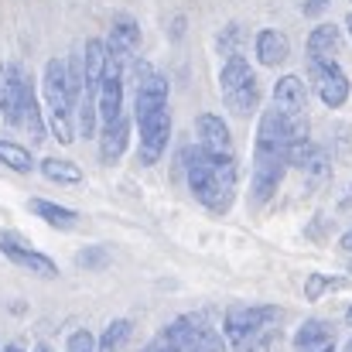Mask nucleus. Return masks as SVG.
I'll return each mask as SVG.
<instances>
[{
    "mask_svg": "<svg viewBox=\"0 0 352 352\" xmlns=\"http://www.w3.org/2000/svg\"><path fill=\"white\" fill-rule=\"evenodd\" d=\"M76 260H79V267H86V270H103V267L110 263V253H107L103 246H86Z\"/></svg>",
    "mask_w": 352,
    "mask_h": 352,
    "instance_id": "b1692460",
    "label": "nucleus"
},
{
    "mask_svg": "<svg viewBox=\"0 0 352 352\" xmlns=\"http://www.w3.org/2000/svg\"><path fill=\"white\" fill-rule=\"evenodd\" d=\"M216 45H219L223 62H226V58H233V55H243V24H226Z\"/></svg>",
    "mask_w": 352,
    "mask_h": 352,
    "instance_id": "5701e85b",
    "label": "nucleus"
},
{
    "mask_svg": "<svg viewBox=\"0 0 352 352\" xmlns=\"http://www.w3.org/2000/svg\"><path fill=\"white\" fill-rule=\"evenodd\" d=\"M31 352H52V349H48V346H34Z\"/></svg>",
    "mask_w": 352,
    "mask_h": 352,
    "instance_id": "2f4dec72",
    "label": "nucleus"
},
{
    "mask_svg": "<svg viewBox=\"0 0 352 352\" xmlns=\"http://www.w3.org/2000/svg\"><path fill=\"white\" fill-rule=\"evenodd\" d=\"M38 171L55 185H79L82 182V168L69 157H45V161H38Z\"/></svg>",
    "mask_w": 352,
    "mask_h": 352,
    "instance_id": "6ab92c4d",
    "label": "nucleus"
},
{
    "mask_svg": "<svg viewBox=\"0 0 352 352\" xmlns=\"http://www.w3.org/2000/svg\"><path fill=\"white\" fill-rule=\"evenodd\" d=\"M308 76H311V89L315 96L329 107V110H339L346 107L352 96V82L349 72L332 58V62H308Z\"/></svg>",
    "mask_w": 352,
    "mask_h": 352,
    "instance_id": "423d86ee",
    "label": "nucleus"
},
{
    "mask_svg": "<svg viewBox=\"0 0 352 352\" xmlns=\"http://www.w3.org/2000/svg\"><path fill=\"white\" fill-rule=\"evenodd\" d=\"M349 270H352V263H349Z\"/></svg>",
    "mask_w": 352,
    "mask_h": 352,
    "instance_id": "c9c22d12",
    "label": "nucleus"
},
{
    "mask_svg": "<svg viewBox=\"0 0 352 352\" xmlns=\"http://www.w3.org/2000/svg\"><path fill=\"white\" fill-rule=\"evenodd\" d=\"M130 147V117H120L110 126H100V157L103 164H117Z\"/></svg>",
    "mask_w": 352,
    "mask_h": 352,
    "instance_id": "dca6fc26",
    "label": "nucleus"
},
{
    "mask_svg": "<svg viewBox=\"0 0 352 352\" xmlns=\"http://www.w3.org/2000/svg\"><path fill=\"white\" fill-rule=\"evenodd\" d=\"M329 7H332V0H305V3H301V14H305V17H318V14H325Z\"/></svg>",
    "mask_w": 352,
    "mask_h": 352,
    "instance_id": "bb28decb",
    "label": "nucleus"
},
{
    "mask_svg": "<svg viewBox=\"0 0 352 352\" xmlns=\"http://www.w3.org/2000/svg\"><path fill=\"white\" fill-rule=\"evenodd\" d=\"M41 96H45V120L48 133L58 144L76 140V100L69 89V65L65 58H48L41 72Z\"/></svg>",
    "mask_w": 352,
    "mask_h": 352,
    "instance_id": "f03ea898",
    "label": "nucleus"
},
{
    "mask_svg": "<svg viewBox=\"0 0 352 352\" xmlns=\"http://www.w3.org/2000/svg\"><path fill=\"white\" fill-rule=\"evenodd\" d=\"M223 349H226L223 332H219V329H206V332L199 336V342H195L188 352H223Z\"/></svg>",
    "mask_w": 352,
    "mask_h": 352,
    "instance_id": "393cba45",
    "label": "nucleus"
},
{
    "mask_svg": "<svg viewBox=\"0 0 352 352\" xmlns=\"http://www.w3.org/2000/svg\"><path fill=\"white\" fill-rule=\"evenodd\" d=\"M34 93L28 72L17 62H3L0 65V117L7 126H21L24 123V107L28 96Z\"/></svg>",
    "mask_w": 352,
    "mask_h": 352,
    "instance_id": "39448f33",
    "label": "nucleus"
},
{
    "mask_svg": "<svg viewBox=\"0 0 352 352\" xmlns=\"http://www.w3.org/2000/svg\"><path fill=\"white\" fill-rule=\"evenodd\" d=\"M277 318H280L277 305H230L223 315V339L226 346L243 349L263 332H270Z\"/></svg>",
    "mask_w": 352,
    "mask_h": 352,
    "instance_id": "20e7f679",
    "label": "nucleus"
},
{
    "mask_svg": "<svg viewBox=\"0 0 352 352\" xmlns=\"http://www.w3.org/2000/svg\"><path fill=\"white\" fill-rule=\"evenodd\" d=\"M144 352H175V349H171V346H168V342H164L161 336H154V339H151V342L144 346Z\"/></svg>",
    "mask_w": 352,
    "mask_h": 352,
    "instance_id": "cd10ccee",
    "label": "nucleus"
},
{
    "mask_svg": "<svg viewBox=\"0 0 352 352\" xmlns=\"http://www.w3.org/2000/svg\"><path fill=\"white\" fill-rule=\"evenodd\" d=\"M28 209L48 223L52 230H76L79 226V212L69 209V206H58V202H48V199H28Z\"/></svg>",
    "mask_w": 352,
    "mask_h": 352,
    "instance_id": "f3484780",
    "label": "nucleus"
},
{
    "mask_svg": "<svg viewBox=\"0 0 352 352\" xmlns=\"http://www.w3.org/2000/svg\"><path fill=\"white\" fill-rule=\"evenodd\" d=\"M130 336H133V322L130 318H113L103 329V336L96 339V352H123V346L130 342Z\"/></svg>",
    "mask_w": 352,
    "mask_h": 352,
    "instance_id": "412c9836",
    "label": "nucleus"
},
{
    "mask_svg": "<svg viewBox=\"0 0 352 352\" xmlns=\"http://www.w3.org/2000/svg\"><path fill=\"white\" fill-rule=\"evenodd\" d=\"M0 352H24V349H21V346H3Z\"/></svg>",
    "mask_w": 352,
    "mask_h": 352,
    "instance_id": "7c9ffc66",
    "label": "nucleus"
},
{
    "mask_svg": "<svg viewBox=\"0 0 352 352\" xmlns=\"http://www.w3.org/2000/svg\"><path fill=\"white\" fill-rule=\"evenodd\" d=\"M133 72H137V82H133V120L157 113V110H168V79L157 69H151L147 62H133Z\"/></svg>",
    "mask_w": 352,
    "mask_h": 352,
    "instance_id": "1a4fd4ad",
    "label": "nucleus"
},
{
    "mask_svg": "<svg viewBox=\"0 0 352 352\" xmlns=\"http://www.w3.org/2000/svg\"><path fill=\"white\" fill-rule=\"evenodd\" d=\"M342 352H352V339H349V342H346V346H342Z\"/></svg>",
    "mask_w": 352,
    "mask_h": 352,
    "instance_id": "f704fd0d",
    "label": "nucleus"
},
{
    "mask_svg": "<svg viewBox=\"0 0 352 352\" xmlns=\"http://www.w3.org/2000/svg\"><path fill=\"white\" fill-rule=\"evenodd\" d=\"M219 93L226 110L236 117H253L260 110V82L246 55H233L219 69Z\"/></svg>",
    "mask_w": 352,
    "mask_h": 352,
    "instance_id": "7ed1b4c3",
    "label": "nucleus"
},
{
    "mask_svg": "<svg viewBox=\"0 0 352 352\" xmlns=\"http://www.w3.org/2000/svg\"><path fill=\"white\" fill-rule=\"evenodd\" d=\"M0 164L10 168L14 175H31V171H38L34 154H31L24 144H17V140H3V137H0Z\"/></svg>",
    "mask_w": 352,
    "mask_h": 352,
    "instance_id": "a211bd4d",
    "label": "nucleus"
},
{
    "mask_svg": "<svg viewBox=\"0 0 352 352\" xmlns=\"http://www.w3.org/2000/svg\"><path fill=\"white\" fill-rule=\"evenodd\" d=\"M65 352H96V336H93L89 329L72 332V336H69V342H65Z\"/></svg>",
    "mask_w": 352,
    "mask_h": 352,
    "instance_id": "a878e982",
    "label": "nucleus"
},
{
    "mask_svg": "<svg viewBox=\"0 0 352 352\" xmlns=\"http://www.w3.org/2000/svg\"><path fill=\"white\" fill-rule=\"evenodd\" d=\"M339 45H342V28L332 21H322L318 28L308 31L305 55H308V62H332L339 55Z\"/></svg>",
    "mask_w": 352,
    "mask_h": 352,
    "instance_id": "4468645a",
    "label": "nucleus"
},
{
    "mask_svg": "<svg viewBox=\"0 0 352 352\" xmlns=\"http://www.w3.org/2000/svg\"><path fill=\"white\" fill-rule=\"evenodd\" d=\"M206 329H212L209 318H206L202 311H188V315L171 318V322L161 329V339H164L175 352H188L195 342H199V336H202Z\"/></svg>",
    "mask_w": 352,
    "mask_h": 352,
    "instance_id": "f8f14e48",
    "label": "nucleus"
},
{
    "mask_svg": "<svg viewBox=\"0 0 352 352\" xmlns=\"http://www.w3.org/2000/svg\"><path fill=\"white\" fill-rule=\"evenodd\" d=\"M133 123H137V161L151 168L164 157V151L171 144V110L147 113Z\"/></svg>",
    "mask_w": 352,
    "mask_h": 352,
    "instance_id": "0eeeda50",
    "label": "nucleus"
},
{
    "mask_svg": "<svg viewBox=\"0 0 352 352\" xmlns=\"http://www.w3.org/2000/svg\"><path fill=\"white\" fill-rule=\"evenodd\" d=\"M195 144L212 157H236L233 133L219 113H199L195 117Z\"/></svg>",
    "mask_w": 352,
    "mask_h": 352,
    "instance_id": "9b49d317",
    "label": "nucleus"
},
{
    "mask_svg": "<svg viewBox=\"0 0 352 352\" xmlns=\"http://www.w3.org/2000/svg\"><path fill=\"white\" fill-rule=\"evenodd\" d=\"M352 280L349 277H339V274H308L305 277V298L308 301H322L336 291H346Z\"/></svg>",
    "mask_w": 352,
    "mask_h": 352,
    "instance_id": "aec40b11",
    "label": "nucleus"
},
{
    "mask_svg": "<svg viewBox=\"0 0 352 352\" xmlns=\"http://www.w3.org/2000/svg\"><path fill=\"white\" fill-rule=\"evenodd\" d=\"M270 107L287 120H308V86L301 76H280L274 82V93H270Z\"/></svg>",
    "mask_w": 352,
    "mask_h": 352,
    "instance_id": "9d476101",
    "label": "nucleus"
},
{
    "mask_svg": "<svg viewBox=\"0 0 352 352\" xmlns=\"http://www.w3.org/2000/svg\"><path fill=\"white\" fill-rule=\"evenodd\" d=\"M178 161L185 168V182H188V192L195 195V202L206 206L212 216H226L233 209L236 188H239L236 157H212L199 144H188Z\"/></svg>",
    "mask_w": 352,
    "mask_h": 352,
    "instance_id": "f257e3e1",
    "label": "nucleus"
},
{
    "mask_svg": "<svg viewBox=\"0 0 352 352\" xmlns=\"http://www.w3.org/2000/svg\"><path fill=\"white\" fill-rule=\"evenodd\" d=\"M346 322H349V325H352V305H349V308H346Z\"/></svg>",
    "mask_w": 352,
    "mask_h": 352,
    "instance_id": "473e14b6",
    "label": "nucleus"
},
{
    "mask_svg": "<svg viewBox=\"0 0 352 352\" xmlns=\"http://www.w3.org/2000/svg\"><path fill=\"white\" fill-rule=\"evenodd\" d=\"M346 28H349V34H352V14H349V17H346Z\"/></svg>",
    "mask_w": 352,
    "mask_h": 352,
    "instance_id": "72a5a7b5",
    "label": "nucleus"
},
{
    "mask_svg": "<svg viewBox=\"0 0 352 352\" xmlns=\"http://www.w3.org/2000/svg\"><path fill=\"white\" fill-rule=\"evenodd\" d=\"M253 55H256V62H260L263 69H277V65L287 62V55H291V41H287L284 31H277V28H263V31H256V38H253Z\"/></svg>",
    "mask_w": 352,
    "mask_h": 352,
    "instance_id": "2eb2a0df",
    "label": "nucleus"
},
{
    "mask_svg": "<svg viewBox=\"0 0 352 352\" xmlns=\"http://www.w3.org/2000/svg\"><path fill=\"white\" fill-rule=\"evenodd\" d=\"M0 253H3V260H10L14 267H21V270H28L34 277H58V263L48 253L34 250L24 236L14 233V230H0Z\"/></svg>",
    "mask_w": 352,
    "mask_h": 352,
    "instance_id": "6e6552de",
    "label": "nucleus"
},
{
    "mask_svg": "<svg viewBox=\"0 0 352 352\" xmlns=\"http://www.w3.org/2000/svg\"><path fill=\"white\" fill-rule=\"evenodd\" d=\"M342 209H352V192L346 195V199H342Z\"/></svg>",
    "mask_w": 352,
    "mask_h": 352,
    "instance_id": "c756f323",
    "label": "nucleus"
},
{
    "mask_svg": "<svg viewBox=\"0 0 352 352\" xmlns=\"http://www.w3.org/2000/svg\"><path fill=\"white\" fill-rule=\"evenodd\" d=\"M342 250H346V253H352V226H349V233L342 236Z\"/></svg>",
    "mask_w": 352,
    "mask_h": 352,
    "instance_id": "c85d7f7f",
    "label": "nucleus"
},
{
    "mask_svg": "<svg viewBox=\"0 0 352 352\" xmlns=\"http://www.w3.org/2000/svg\"><path fill=\"white\" fill-rule=\"evenodd\" d=\"M21 126L31 133V140H34V144L48 137V120H45L41 103H38V93H31V96H28V107H24V123H21Z\"/></svg>",
    "mask_w": 352,
    "mask_h": 352,
    "instance_id": "4be33fe9",
    "label": "nucleus"
},
{
    "mask_svg": "<svg viewBox=\"0 0 352 352\" xmlns=\"http://www.w3.org/2000/svg\"><path fill=\"white\" fill-rule=\"evenodd\" d=\"M107 48L110 55H117L120 62H133L137 48H140V24L130 17V14H117L113 24H110V34H107Z\"/></svg>",
    "mask_w": 352,
    "mask_h": 352,
    "instance_id": "ddd939ff",
    "label": "nucleus"
}]
</instances>
